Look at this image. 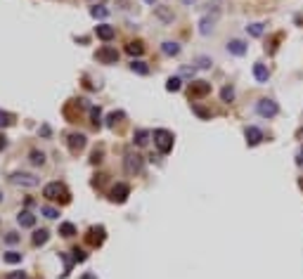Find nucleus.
<instances>
[{"label": "nucleus", "instance_id": "nucleus-23", "mask_svg": "<svg viewBox=\"0 0 303 279\" xmlns=\"http://www.w3.org/2000/svg\"><path fill=\"white\" fill-rule=\"evenodd\" d=\"M183 88V81H180V76H171L168 81H166V90L168 93H178Z\"/></svg>", "mask_w": 303, "mask_h": 279}, {"label": "nucleus", "instance_id": "nucleus-47", "mask_svg": "<svg viewBox=\"0 0 303 279\" xmlns=\"http://www.w3.org/2000/svg\"><path fill=\"white\" fill-rule=\"evenodd\" d=\"M301 135H303V130H301Z\"/></svg>", "mask_w": 303, "mask_h": 279}, {"label": "nucleus", "instance_id": "nucleus-34", "mask_svg": "<svg viewBox=\"0 0 303 279\" xmlns=\"http://www.w3.org/2000/svg\"><path fill=\"white\" fill-rule=\"evenodd\" d=\"M71 253H74V260L76 263H83V260H86V251H81V248H74V251H71Z\"/></svg>", "mask_w": 303, "mask_h": 279}, {"label": "nucleus", "instance_id": "nucleus-17", "mask_svg": "<svg viewBox=\"0 0 303 279\" xmlns=\"http://www.w3.org/2000/svg\"><path fill=\"white\" fill-rule=\"evenodd\" d=\"M17 223L22 227H33L36 225V215H33L31 211H22V213L17 215Z\"/></svg>", "mask_w": 303, "mask_h": 279}, {"label": "nucleus", "instance_id": "nucleus-15", "mask_svg": "<svg viewBox=\"0 0 303 279\" xmlns=\"http://www.w3.org/2000/svg\"><path fill=\"white\" fill-rule=\"evenodd\" d=\"M253 78L258 81V83H268V78H270V71H268V66L265 64H253Z\"/></svg>", "mask_w": 303, "mask_h": 279}, {"label": "nucleus", "instance_id": "nucleus-31", "mask_svg": "<svg viewBox=\"0 0 303 279\" xmlns=\"http://www.w3.org/2000/svg\"><path fill=\"white\" fill-rule=\"evenodd\" d=\"M247 31H249V36L258 38V36H263V24H251V26H247Z\"/></svg>", "mask_w": 303, "mask_h": 279}, {"label": "nucleus", "instance_id": "nucleus-26", "mask_svg": "<svg viewBox=\"0 0 303 279\" xmlns=\"http://www.w3.org/2000/svg\"><path fill=\"white\" fill-rule=\"evenodd\" d=\"M220 99L230 104V102L235 99V88H232V86H225V88H223V90H220Z\"/></svg>", "mask_w": 303, "mask_h": 279}, {"label": "nucleus", "instance_id": "nucleus-4", "mask_svg": "<svg viewBox=\"0 0 303 279\" xmlns=\"http://www.w3.org/2000/svg\"><path fill=\"white\" fill-rule=\"evenodd\" d=\"M256 111H258L263 118H272L280 114V107H277V102L275 99H268V97H263L258 99V104H256Z\"/></svg>", "mask_w": 303, "mask_h": 279}, {"label": "nucleus", "instance_id": "nucleus-12", "mask_svg": "<svg viewBox=\"0 0 303 279\" xmlns=\"http://www.w3.org/2000/svg\"><path fill=\"white\" fill-rule=\"evenodd\" d=\"M95 33H98L100 41L109 43V41L116 36V29H114V26H109V24H98V26H95Z\"/></svg>", "mask_w": 303, "mask_h": 279}, {"label": "nucleus", "instance_id": "nucleus-14", "mask_svg": "<svg viewBox=\"0 0 303 279\" xmlns=\"http://www.w3.org/2000/svg\"><path fill=\"white\" fill-rule=\"evenodd\" d=\"M88 241H90L93 246H100V244L104 241V227H90V230H88Z\"/></svg>", "mask_w": 303, "mask_h": 279}, {"label": "nucleus", "instance_id": "nucleus-35", "mask_svg": "<svg viewBox=\"0 0 303 279\" xmlns=\"http://www.w3.org/2000/svg\"><path fill=\"white\" fill-rule=\"evenodd\" d=\"M197 66H199V69H211V59H208V57H199V59H197Z\"/></svg>", "mask_w": 303, "mask_h": 279}, {"label": "nucleus", "instance_id": "nucleus-43", "mask_svg": "<svg viewBox=\"0 0 303 279\" xmlns=\"http://www.w3.org/2000/svg\"><path fill=\"white\" fill-rule=\"evenodd\" d=\"M296 163H299V166H303V149L299 151V159H296Z\"/></svg>", "mask_w": 303, "mask_h": 279}, {"label": "nucleus", "instance_id": "nucleus-8", "mask_svg": "<svg viewBox=\"0 0 303 279\" xmlns=\"http://www.w3.org/2000/svg\"><path fill=\"white\" fill-rule=\"evenodd\" d=\"M128 194H130V187L126 183H116L114 185V189H111V199L116 201V204H123L126 199H128Z\"/></svg>", "mask_w": 303, "mask_h": 279}, {"label": "nucleus", "instance_id": "nucleus-5", "mask_svg": "<svg viewBox=\"0 0 303 279\" xmlns=\"http://www.w3.org/2000/svg\"><path fill=\"white\" fill-rule=\"evenodd\" d=\"M123 168H126L128 175H138V173L142 171V156L135 154V151H128L126 159H123Z\"/></svg>", "mask_w": 303, "mask_h": 279}, {"label": "nucleus", "instance_id": "nucleus-13", "mask_svg": "<svg viewBox=\"0 0 303 279\" xmlns=\"http://www.w3.org/2000/svg\"><path fill=\"white\" fill-rule=\"evenodd\" d=\"M154 14H156V19H161L163 24H171L175 19L173 10H171L168 5H156V7H154Z\"/></svg>", "mask_w": 303, "mask_h": 279}, {"label": "nucleus", "instance_id": "nucleus-11", "mask_svg": "<svg viewBox=\"0 0 303 279\" xmlns=\"http://www.w3.org/2000/svg\"><path fill=\"white\" fill-rule=\"evenodd\" d=\"M244 135H247V144L249 147H256V144L263 142V130L256 128V126H249V128L244 130Z\"/></svg>", "mask_w": 303, "mask_h": 279}, {"label": "nucleus", "instance_id": "nucleus-9", "mask_svg": "<svg viewBox=\"0 0 303 279\" xmlns=\"http://www.w3.org/2000/svg\"><path fill=\"white\" fill-rule=\"evenodd\" d=\"M69 149L74 151V154L86 149V135L83 133H71L69 135Z\"/></svg>", "mask_w": 303, "mask_h": 279}, {"label": "nucleus", "instance_id": "nucleus-2", "mask_svg": "<svg viewBox=\"0 0 303 279\" xmlns=\"http://www.w3.org/2000/svg\"><path fill=\"white\" fill-rule=\"evenodd\" d=\"M43 196L48 201H59V204H66L69 201V192L62 183H50L43 187Z\"/></svg>", "mask_w": 303, "mask_h": 279}, {"label": "nucleus", "instance_id": "nucleus-10", "mask_svg": "<svg viewBox=\"0 0 303 279\" xmlns=\"http://www.w3.org/2000/svg\"><path fill=\"white\" fill-rule=\"evenodd\" d=\"M211 93V83H206V81H192V86H190V97H204Z\"/></svg>", "mask_w": 303, "mask_h": 279}, {"label": "nucleus", "instance_id": "nucleus-21", "mask_svg": "<svg viewBox=\"0 0 303 279\" xmlns=\"http://www.w3.org/2000/svg\"><path fill=\"white\" fill-rule=\"evenodd\" d=\"M126 52L133 54V57H140V54L145 52V45H142L140 41H133V43L126 45Z\"/></svg>", "mask_w": 303, "mask_h": 279}, {"label": "nucleus", "instance_id": "nucleus-1", "mask_svg": "<svg viewBox=\"0 0 303 279\" xmlns=\"http://www.w3.org/2000/svg\"><path fill=\"white\" fill-rule=\"evenodd\" d=\"M152 140H154V147L161 151V154H168V151L173 149V133L171 130H166V128H156L154 133H152Z\"/></svg>", "mask_w": 303, "mask_h": 279}, {"label": "nucleus", "instance_id": "nucleus-39", "mask_svg": "<svg viewBox=\"0 0 303 279\" xmlns=\"http://www.w3.org/2000/svg\"><path fill=\"white\" fill-rule=\"evenodd\" d=\"M5 279H26V275H24V272H10Z\"/></svg>", "mask_w": 303, "mask_h": 279}, {"label": "nucleus", "instance_id": "nucleus-7", "mask_svg": "<svg viewBox=\"0 0 303 279\" xmlns=\"http://www.w3.org/2000/svg\"><path fill=\"white\" fill-rule=\"evenodd\" d=\"M216 22H218V10L213 12V14H204L202 22H199V33H202V36H208V33L213 31Z\"/></svg>", "mask_w": 303, "mask_h": 279}, {"label": "nucleus", "instance_id": "nucleus-25", "mask_svg": "<svg viewBox=\"0 0 303 279\" xmlns=\"http://www.w3.org/2000/svg\"><path fill=\"white\" fill-rule=\"evenodd\" d=\"M5 263H10V265H17V263H22V253H19V251H7V253H5Z\"/></svg>", "mask_w": 303, "mask_h": 279}, {"label": "nucleus", "instance_id": "nucleus-36", "mask_svg": "<svg viewBox=\"0 0 303 279\" xmlns=\"http://www.w3.org/2000/svg\"><path fill=\"white\" fill-rule=\"evenodd\" d=\"M5 241H7V244H17V241H19V234H17V232H7Z\"/></svg>", "mask_w": 303, "mask_h": 279}, {"label": "nucleus", "instance_id": "nucleus-19", "mask_svg": "<svg viewBox=\"0 0 303 279\" xmlns=\"http://www.w3.org/2000/svg\"><path fill=\"white\" fill-rule=\"evenodd\" d=\"M161 52L166 54V57H175V54H180V45L166 41V43H161Z\"/></svg>", "mask_w": 303, "mask_h": 279}, {"label": "nucleus", "instance_id": "nucleus-38", "mask_svg": "<svg viewBox=\"0 0 303 279\" xmlns=\"http://www.w3.org/2000/svg\"><path fill=\"white\" fill-rule=\"evenodd\" d=\"M180 74L183 76H195V66H183V69H180Z\"/></svg>", "mask_w": 303, "mask_h": 279}, {"label": "nucleus", "instance_id": "nucleus-6", "mask_svg": "<svg viewBox=\"0 0 303 279\" xmlns=\"http://www.w3.org/2000/svg\"><path fill=\"white\" fill-rule=\"evenodd\" d=\"M95 57H98V59L102 62V64H116V62H119V52H116L114 47H109V45H104V47H100Z\"/></svg>", "mask_w": 303, "mask_h": 279}, {"label": "nucleus", "instance_id": "nucleus-41", "mask_svg": "<svg viewBox=\"0 0 303 279\" xmlns=\"http://www.w3.org/2000/svg\"><path fill=\"white\" fill-rule=\"evenodd\" d=\"M41 135H45V138H48V135H50V128H48V126H43V128H41Z\"/></svg>", "mask_w": 303, "mask_h": 279}, {"label": "nucleus", "instance_id": "nucleus-29", "mask_svg": "<svg viewBox=\"0 0 303 279\" xmlns=\"http://www.w3.org/2000/svg\"><path fill=\"white\" fill-rule=\"evenodd\" d=\"M90 118H93V126H95V128H100V126H102V111H100V107L90 109Z\"/></svg>", "mask_w": 303, "mask_h": 279}, {"label": "nucleus", "instance_id": "nucleus-44", "mask_svg": "<svg viewBox=\"0 0 303 279\" xmlns=\"http://www.w3.org/2000/svg\"><path fill=\"white\" fill-rule=\"evenodd\" d=\"M145 2H150V5H154V2H156V0H145Z\"/></svg>", "mask_w": 303, "mask_h": 279}, {"label": "nucleus", "instance_id": "nucleus-16", "mask_svg": "<svg viewBox=\"0 0 303 279\" xmlns=\"http://www.w3.org/2000/svg\"><path fill=\"white\" fill-rule=\"evenodd\" d=\"M48 239H50V232H48V230H36L33 236H31L33 246H45V244H48Z\"/></svg>", "mask_w": 303, "mask_h": 279}, {"label": "nucleus", "instance_id": "nucleus-40", "mask_svg": "<svg viewBox=\"0 0 303 279\" xmlns=\"http://www.w3.org/2000/svg\"><path fill=\"white\" fill-rule=\"evenodd\" d=\"M5 144H7V138H5V135H0V151L5 149Z\"/></svg>", "mask_w": 303, "mask_h": 279}, {"label": "nucleus", "instance_id": "nucleus-3", "mask_svg": "<svg viewBox=\"0 0 303 279\" xmlns=\"http://www.w3.org/2000/svg\"><path fill=\"white\" fill-rule=\"evenodd\" d=\"M10 183L17 185V187H38V178L33 175V173H24V171H17L10 175Z\"/></svg>", "mask_w": 303, "mask_h": 279}, {"label": "nucleus", "instance_id": "nucleus-33", "mask_svg": "<svg viewBox=\"0 0 303 279\" xmlns=\"http://www.w3.org/2000/svg\"><path fill=\"white\" fill-rule=\"evenodd\" d=\"M119 118H123V114H121V111H119V114H116V111H114V114H109V116H107V126H109V128H114V126L119 123Z\"/></svg>", "mask_w": 303, "mask_h": 279}, {"label": "nucleus", "instance_id": "nucleus-28", "mask_svg": "<svg viewBox=\"0 0 303 279\" xmlns=\"http://www.w3.org/2000/svg\"><path fill=\"white\" fill-rule=\"evenodd\" d=\"M41 213H43L48 220H57V218H59V211L52 208V206H43V208H41Z\"/></svg>", "mask_w": 303, "mask_h": 279}, {"label": "nucleus", "instance_id": "nucleus-37", "mask_svg": "<svg viewBox=\"0 0 303 279\" xmlns=\"http://www.w3.org/2000/svg\"><path fill=\"white\" fill-rule=\"evenodd\" d=\"M192 109H195V114H197V116H202V118H208V111H206V109L197 107V104H195V107H192Z\"/></svg>", "mask_w": 303, "mask_h": 279}, {"label": "nucleus", "instance_id": "nucleus-22", "mask_svg": "<svg viewBox=\"0 0 303 279\" xmlns=\"http://www.w3.org/2000/svg\"><path fill=\"white\" fill-rule=\"evenodd\" d=\"M130 69H133L135 74H140V76H147V74H150V66L145 64L142 59H133V62H130Z\"/></svg>", "mask_w": 303, "mask_h": 279}, {"label": "nucleus", "instance_id": "nucleus-32", "mask_svg": "<svg viewBox=\"0 0 303 279\" xmlns=\"http://www.w3.org/2000/svg\"><path fill=\"white\" fill-rule=\"evenodd\" d=\"M10 123H12V116L7 114V111H2V109H0V128H7Z\"/></svg>", "mask_w": 303, "mask_h": 279}, {"label": "nucleus", "instance_id": "nucleus-46", "mask_svg": "<svg viewBox=\"0 0 303 279\" xmlns=\"http://www.w3.org/2000/svg\"><path fill=\"white\" fill-rule=\"evenodd\" d=\"M301 189H303V180H301Z\"/></svg>", "mask_w": 303, "mask_h": 279}, {"label": "nucleus", "instance_id": "nucleus-45", "mask_svg": "<svg viewBox=\"0 0 303 279\" xmlns=\"http://www.w3.org/2000/svg\"><path fill=\"white\" fill-rule=\"evenodd\" d=\"M0 201H2V192H0Z\"/></svg>", "mask_w": 303, "mask_h": 279}, {"label": "nucleus", "instance_id": "nucleus-18", "mask_svg": "<svg viewBox=\"0 0 303 279\" xmlns=\"http://www.w3.org/2000/svg\"><path fill=\"white\" fill-rule=\"evenodd\" d=\"M150 138H152V133H150V130L140 128V130H135V135H133V142H135L138 147H145V144L150 142Z\"/></svg>", "mask_w": 303, "mask_h": 279}, {"label": "nucleus", "instance_id": "nucleus-20", "mask_svg": "<svg viewBox=\"0 0 303 279\" xmlns=\"http://www.w3.org/2000/svg\"><path fill=\"white\" fill-rule=\"evenodd\" d=\"M227 50L232 54H237V57H242V54L247 52V45L242 43V41H230V43H227Z\"/></svg>", "mask_w": 303, "mask_h": 279}, {"label": "nucleus", "instance_id": "nucleus-24", "mask_svg": "<svg viewBox=\"0 0 303 279\" xmlns=\"http://www.w3.org/2000/svg\"><path fill=\"white\" fill-rule=\"evenodd\" d=\"M29 161H31L33 166H43V163H45V154H43V151H38V149H33L31 154H29Z\"/></svg>", "mask_w": 303, "mask_h": 279}, {"label": "nucleus", "instance_id": "nucleus-42", "mask_svg": "<svg viewBox=\"0 0 303 279\" xmlns=\"http://www.w3.org/2000/svg\"><path fill=\"white\" fill-rule=\"evenodd\" d=\"M81 279H98V277H95L93 272H86V275H83V277H81Z\"/></svg>", "mask_w": 303, "mask_h": 279}, {"label": "nucleus", "instance_id": "nucleus-27", "mask_svg": "<svg viewBox=\"0 0 303 279\" xmlns=\"http://www.w3.org/2000/svg\"><path fill=\"white\" fill-rule=\"evenodd\" d=\"M59 234L62 236H74L76 234V225L74 223H62V225H59Z\"/></svg>", "mask_w": 303, "mask_h": 279}, {"label": "nucleus", "instance_id": "nucleus-30", "mask_svg": "<svg viewBox=\"0 0 303 279\" xmlns=\"http://www.w3.org/2000/svg\"><path fill=\"white\" fill-rule=\"evenodd\" d=\"M90 14H93L95 19H107L109 10H107V7H93V10H90Z\"/></svg>", "mask_w": 303, "mask_h": 279}]
</instances>
